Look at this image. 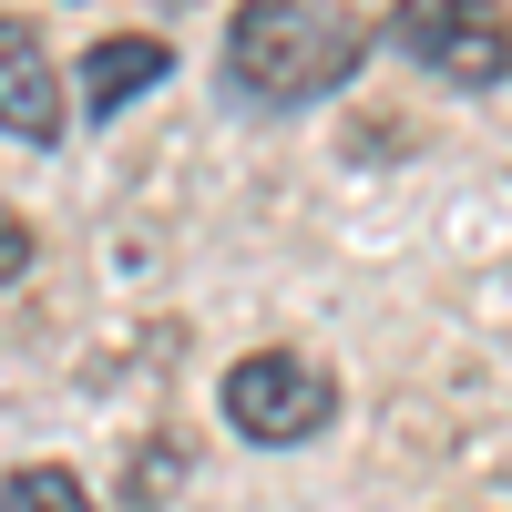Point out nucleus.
<instances>
[{
  "label": "nucleus",
  "mask_w": 512,
  "mask_h": 512,
  "mask_svg": "<svg viewBox=\"0 0 512 512\" xmlns=\"http://www.w3.org/2000/svg\"><path fill=\"white\" fill-rule=\"evenodd\" d=\"M359 62H369V31L338 0H236L226 21V82L236 103H267V113L349 93Z\"/></svg>",
  "instance_id": "nucleus-1"
},
{
  "label": "nucleus",
  "mask_w": 512,
  "mask_h": 512,
  "mask_svg": "<svg viewBox=\"0 0 512 512\" xmlns=\"http://www.w3.org/2000/svg\"><path fill=\"white\" fill-rule=\"evenodd\" d=\"M390 41H400L420 72H441L451 93H492V82L512 72V21H502V0H400V11H390Z\"/></svg>",
  "instance_id": "nucleus-3"
},
{
  "label": "nucleus",
  "mask_w": 512,
  "mask_h": 512,
  "mask_svg": "<svg viewBox=\"0 0 512 512\" xmlns=\"http://www.w3.org/2000/svg\"><path fill=\"white\" fill-rule=\"evenodd\" d=\"M0 512H93V492H82V472H62V461H31V472L0 482Z\"/></svg>",
  "instance_id": "nucleus-6"
},
{
  "label": "nucleus",
  "mask_w": 512,
  "mask_h": 512,
  "mask_svg": "<svg viewBox=\"0 0 512 512\" xmlns=\"http://www.w3.org/2000/svg\"><path fill=\"white\" fill-rule=\"evenodd\" d=\"M21 267H31V236H21V226H0V287H11Z\"/></svg>",
  "instance_id": "nucleus-7"
},
{
  "label": "nucleus",
  "mask_w": 512,
  "mask_h": 512,
  "mask_svg": "<svg viewBox=\"0 0 512 512\" xmlns=\"http://www.w3.org/2000/svg\"><path fill=\"white\" fill-rule=\"evenodd\" d=\"M216 410H226L236 441L297 451V441H318L328 420H338V379H328V359H308V349H246V359L216 379Z\"/></svg>",
  "instance_id": "nucleus-2"
},
{
  "label": "nucleus",
  "mask_w": 512,
  "mask_h": 512,
  "mask_svg": "<svg viewBox=\"0 0 512 512\" xmlns=\"http://www.w3.org/2000/svg\"><path fill=\"white\" fill-rule=\"evenodd\" d=\"M164 72H175V62H164V41H103V52L82 62V113H123L134 93H154Z\"/></svg>",
  "instance_id": "nucleus-5"
},
{
  "label": "nucleus",
  "mask_w": 512,
  "mask_h": 512,
  "mask_svg": "<svg viewBox=\"0 0 512 512\" xmlns=\"http://www.w3.org/2000/svg\"><path fill=\"white\" fill-rule=\"evenodd\" d=\"M62 123H72V93H62V62L41 41V21L0 11V134L11 144H62Z\"/></svg>",
  "instance_id": "nucleus-4"
}]
</instances>
